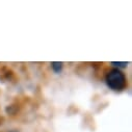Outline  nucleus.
Segmentation results:
<instances>
[{"label":"nucleus","mask_w":132,"mask_h":132,"mask_svg":"<svg viewBox=\"0 0 132 132\" xmlns=\"http://www.w3.org/2000/svg\"><path fill=\"white\" fill-rule=\"evenodd\" d=\"M105 82L112 90H123L127 86V79L125 74L119 69H112L105 75Z\"/></svg>","instance_id":"f257e3e1"},{"label":"nucleus","mask_w":132,"mask_h":132,"mask_svg":"<svg viewBox=\"0 0 132 132\" xmlns=\"http://www.w3.org/2000/svg\"><path fill=\"white\" fill-rule=\"evenodd\" d=\"M111 64H113V65H116V67H118V69L119 68H126L127 67V64H128V62H111Z\"/></svg>","instance_id":"7ed1b4c3"},{"label":"nucleus","mask_w":132,"mask_h":132,"mask_svg":"<svg viewBox=\"0 0 132 132\" xmlns=\"http://www.w3.org/2000/svg\"><path fill=\"white\" fill-rule=\"evenodd\" d=\"M51 67H52V70H53L55 73H60L61 70H62V62L53 61V62L51 63Z\"/></svg>","instance_id":"f03ea898"},{"label":"nucleus","mask_w":132,"mask_h":132,"mask_svg":"<svg viewBox=\"0 0 132 132\" xmlns=\"http://www.w3.org/2000/svg\"><path fill=\"white\" fill-rule=\"evenodd\" d=\"M9 132H18V131H16V130H12V131H9Z\"/></svg>","instance_id":"20e7f679"}]
</instances>
